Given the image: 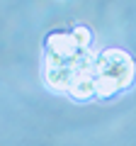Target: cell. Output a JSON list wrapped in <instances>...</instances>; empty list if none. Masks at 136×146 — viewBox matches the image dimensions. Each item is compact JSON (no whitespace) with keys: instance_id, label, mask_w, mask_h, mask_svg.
Segmentation results:
<instances>
[{"instance_id":"1","label":"cell","mask_w":136,"mask_h":146,"mask_svg":"<svg viewBox=\"0 0 136 146\" xmlns=\"http://www.w3.org/2000/svg\"><path fill=\"white\" fill-rule=\"evenodd\" d=\"M95 76L114 80L119 88H129L134 83L136 66L129 58V54H124L121 49H107V51H102L97 56V71H95Z\"/></svg>"},{"instance_id":"2","label":"cell","mask_w":136,"mask_h":146,"mask_svg":"<svg viewBox=\"0 0 136 146\" xmlns=\"http://www.w3.org/2000/svg\"><path fill=\"white\" fill-rule=\"evenodd\" d=\"M44 80L51 90H71L75 80V73L71 68V63H63L53 56H46V73H44Z\"/></svg>"},{"instance_id":"3","label":"cell","mask_w":136,"mask_h":146,"mask_svg":"<svg viewBox=\"0 0 136 146\" xmlns=\"http://www.w3.org/2000/svg\"><path fill=\"white\" fill-rule=\"evenodd\" d=\"M78 51L80 49L73 44L71 34L51 32V34L46 36V56H53V58H58V61H63V63H71Z\"/></svg>"},{"instance_id":"4","label":"cell","mask_w":136,"mask_h":146,"mask_svg":"<svg viewBox=\"0 0 136 146\" xmlns=\"http://www.w3.org/2000/svg\"><path fill=\"white\" fill-rule=\"evenodd\" d=\"M71 98L73 100H90L95 98V78H90V76H75L73 85H71Z\"/></svg>"},{"instance_id":"5","label":"cell","mask_w":136,"mask_h":146,"mask_svg":"<svg viewBox=\"0 0 136 146\" xmlns=\"http://www.w3.org/2000/svg\"><path fill=\"white\" fill-rule=\"evenodd\" d=\"M119 85L110 78H102V76H95V95L97 98H112L114 93H119Z\"/></svg>"},{"instance_id":"6","label":"cell","mask_w":136,"mask_h":146,"mask_svg":"<svg viewBox=\"0 0 136 146\" xmlns=\"http://www.w3.org/2000/svg\"><path fill=\"white\" fill-rule=\"evenodd\" d=\"M71 39H73V44H75L78 49H88V44L92 42V34H90L88 27L80 25V27H75V29L71 32Z\"/></svg>"}]
</instances>
